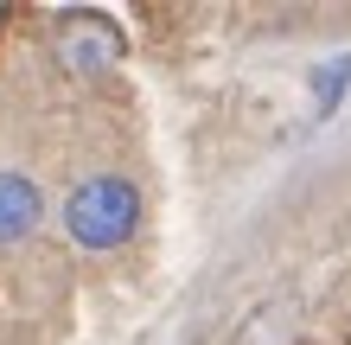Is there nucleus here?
<instances>
[{
    "label": "nucleus",
    "instance_id": "obj_4",
    "mask_svg": "<svg viewBox=\"0 0 351 345\" xmlns=\"http://www.w3.org/2000/svg\"><path fill=\"white\" fill-rule=\"evenodd\" d=\"M313 115H332L339 103H345V84H351V51H332L326 64H313Z\"/></svg>",
    "mask_w": 351,
    "mask_h": 345
},
{
    "label": "nucleus",
    "instance_id": "obj_3",
    "mask_svg": "<svg viewBox=\"0 0 351 345\" xmlns=\"http://www.w3.org/2000/svg\"><path fill=\"white\" fill-rule=\"evenodd\" d=\"M58 51H64L77 71H102V64H115L121 38H115V26L102 13H71L64 19V45H58Z\"/></svg>",
    "mask_w": 351,
    "mask_h": 345
},
{
    "label": "nucleus",
    "instance_id": "obj_1",
    "mask_svg": "<svg viewBox=\"0 0 351 345\" xmlns=\"http://www.w3.org/2000/svg\"><path fill=\"white\" fill-rule=\"evenodd\" d=\"M64 230H71L77 250H96V256L121 250V243L141 230V192H134L121 173L84 179V186L64 198Z\"/></svg>",
    "mask_w": 351,
    "mask_h": 345
},
{
    "label": "nucleus",
    "instance_id": "obj_2",
    "mask_svg": "<svg viewBox=\"0 0 351 345\" xmlns=\"http://www.w3.org/2000/svg\"><path fill=\"white\" fill-rule=\"evenodd\" d=\"M38 217H45V192H38L26 173L0 167V250L26 243V237L38 230Z\"/></svg>",
    "mask_w": 351,
    "mask_h": 345
}]
</instances>
